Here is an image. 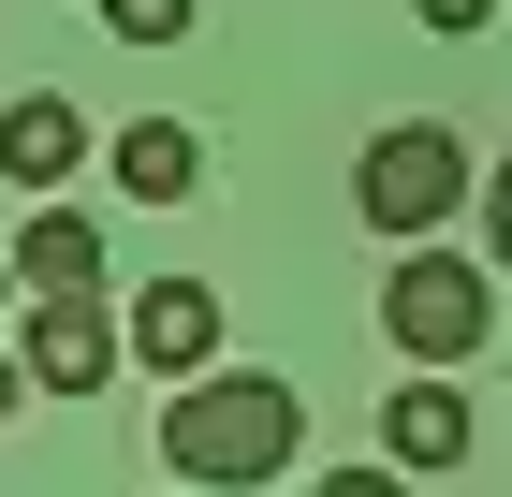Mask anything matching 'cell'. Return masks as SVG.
<instances>
[{
    "label": "cell",
    "instance_id": "6da1fadb",
    "mask_svg": "<svg viewBox=\"0 0 512 497\" xmlns=\"http://www.w3.org/2000/svg\"><path fill=\"white\" fill-rule=\"evenodd\" d=\"M293 454H308V395L264 381V366H205V381H176V410H161V468L205 483V497L278 483Z\"/></svg>",
    "mask_w": 512,
    "mask_h": 497
},
{
    "label": "cell",
    "instance_id": "7a4b0ae2",
    "mask_svg": "<svg viewBox=\"0 0 512 497\" xmlns=\"http://www.w3.org/2000/svg\"><path fill=\"white\" fill-rule=\"evenodd\" d=\"M381 337L410 351V366H469L483 337H498V264H454V249H395V278H381Z\"/></svg>",
    "mask_w": 512,
    "mask_h": 497
},
{
    "label": "cell",
    "instance_id": "3957f363",
    "mask_svg": "<svg viewBox=\"0 0 512 497\" xmlns=\"http://www.w3.org/2000/svg\"><path fill=\"white\" fill-rule=\"evenodd\" d=\"M352 205H366V234H395V249H425L454 205H469V147L439 132V117H395V132H366V161H352Z\"/></svg>",
    "mask_w": 512,
    "mask_h": 497
},
{
    "label": "cell",
    "instance_id": "277c9868",
    "mask_svg": "<svg viewBox=\"0 0 512 497\" xmlns=\"http://www.w3.org/2000/svg\"><path fill=\"white\" fill-rule=\"evenodd\" d=\"M15 351H30V381H44V395H103V381L132 366V322H118L103 293H30Z\"/></svg>",
    "mask_w": 512,
    "mask_h": 497
},
{
    "label": "cell",
    "instance_id": "5b68a950",
    "mask_svg": "<svg viewBox=\"0 0 512 497\" xmlns=\"http://www.w3.org/2000/svg\"><path fill=\"white\" fill-rule=\"evenodd\" d=\"M132 366L205 381V366H220V293H205V278H147V293H132Z\"/></svg>",
    "mask_w": 512,
    "mask_h": 497
},
{
    "label": "cell",
    "instance_id": "8992f818",
    "mask_svg": "<svg viewBox=\"0 0 512 497\" xmlns=\"http://www.w3.org/2000/svg\"><path fill=\"white\" fill-rule=\"evenodd\" d=\"M381 454L425 483V468H469V395H454V366H425V381H395L381 410Z\"/></svg>",
    "mask_w": 512,
    "mask_h": 497
},
{
    "label": "cell",
    "instance_id": "52a82bcc",
    "mask_svg": "<svg viewBox=\"0 0 512 497\" xmlns=\"http://www.w3.org/2000/svg\"><path fill=\"white\" fill-rule=\"evenodd\" d=\"M74 161H88V117L59 103V88L0 117V176H15V191H74Z\"/></svg>",
    "mask_w": 512,
    "mask_h": 497
},
{
    "label": "cell",
    "instance_id": "ba28073f",
    "mask_svg": "<svg viewBox=\"0 0 512 497\" xmlns=\"http://www.w3.org/2000/svg\"><path fill=\"white\" fill-rule=\"evenodd\" d=\"M118 191L132 205H191L205 191V132H191V117H132V132H118Z\"/></svg>",
    "mask_w": 512,
    "mask_h": 497
},
{
    "label": "cell",
    "instance_id": "9c48e42d",
    "mask_svg": "<svg viewBox=\"0 0 512 497\" xmlns=\"http://www.w3.org/2000/svg\"><path fill=\"white\" fill-rule=\"evenodd\" d=\"M15 278L30 293H103V220H74V205L15 220Z\"/></svg>",
    "mask_w": 512,
    "mask_h": 497
},
{
    "label": "cell",
    "instance_id": "30bf717a",
    "mask_svg": "<svg viewBox=\"0 0 512 497\" xmlns=\"http://www.w3.org/2000/svg\"><path fill=\"white\" fill-rule=\"evenodd\" d=\"M191 15H205V0H103L118 44H191Z\"/></svg>",
    "mask_w": 512,
    "mask_h": 497
},
{
    "label": "cell",
    "instance_id": "8fae6325",
    "mask_svg": "<svg viewBox=\"0 0 512 497\" xmlns=\"http://www.w3.org/2000/svg\"><path fill=\"white\" fill-rule=\"evenodd\" d=\"M483 264L512 278V161H498V176H483Z\"/></svg>",
    "mask_w": 512,
    "mask_h": 497
},
{
    "label": "cell",
    "instance_id": "7c38bea8",
    "mask_svg": "<svg viewBox=\"0 0 512 497\" xmlns=\"http://www.w3.org/2000/svg\"><path fill=\"white\" fill-rule=\"evenodd\" d=\"M308 497H410V468H322Z\"/></svg>",
    "mask_w": 512,
    "mask_h": 497
},
{
    "label": "cell",
    "instance_id": "4fadbf2b",
    "mask_svg": "<svg viewBox=\"0 0 512 497\" xmlns=\"http://www.w3.org/2000/svg\"><path fill=\"white\" fill-rule=\"evenodd\" d=\"M410 15H425V30H483L498 0H410Z\"/></svg>",
    "mask_w": 512,
    "mask_h": 497
},
{
    "label": "cell",
    "instance_id": "5bb4252c",
    "mask_svg": "<svg viewBox=\"0 0 512 497\" xmlns=\"http://www.w3.org/2000/svg\"><path fill=\"white\" fill-rule=\"evenodd\" d=\"M15 395H44V381H30V351H0V424H15Z\"/></svg>",
    "mask_w": 512,
    "mask_h": 497
},
{
    "label": "cell",
    "instance_id": "9a60e30c",
    "mask_svg": "<svg viewBox=\"0 0 512 497\" xmlns=\"http://www.w3.org/2000/svg\"><path fill=\"white\" fill-rule=\"evenodd\" d=\"M0 293H15V264H0Z\"/></svg>",
    "mask_w": 512,
    "mask_h": 497
},
{
    "label": "cell",
    "instance_id": "2e32d148",
    "mask_svg": "<svg viewBox=\"0 0 512 497\" xmlns=\"http://www.w3.org/2000/svg\"><path fill=\"white\" fill-rule=\"evenodd\" d=\"M176 497H205V483H176Z\"/></svg>",
    "mask_w": 512,
    "mask_h": 497
}]
</instances>
